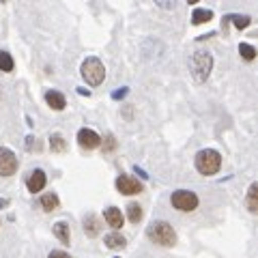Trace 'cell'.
Masks as SVG:
<instances>
[{"instance_id": "6da1fadb", "label": "cell", "mask_w": 258, "mask_h": 258, "mask_svg": "<svg viewBox=\"0 0 258 258\" xmlns=\"http://www.w3.org/2000/svg\"><path fill=\"white\" fill-rule=\"evenodd\" d=\"M189 71H191L194 82H198V84L207 82L213 71V54L205 50V47H198L189 58Z\"/></svg>"}, {"instance_id": "7a4b0ae2", "label": "cell", "mask_w": 258, "mask_h": 258, "mask_svg": "<svg viewBox=\"0 0 258 258\" xmlns=\"http://www.w3.org/2000/svg\"><path fill=\"white\" fill-rule=\"evenodd\" d=\"M147 237L153 241L155 245L161 247H174L176 245V232L168 222H153L147 228Z\"/></svg>"}, {"instance_id": "3957f363", "label": "cell", "mask_w": 258, "mask_h": 258, "mask_svg": "<svg viewBox=\"0 0 258 258\" xmlns=\"http://www.w3.org/2000/svg\"><path fill=\"white\" fill-rule=\"evenodd\" d=\"M194 166H196V170L203 176H213L222 168V155L215 149H203V151H198L196 159H194Z\"/></svg>"}, {"instance_id": "277c9868", "label": "cell", "mask_w": 258, "mask_h": 258, "mask_svg": "<svg viewBox=\"0 0 258 258\" xmlns=\"http://www.w3.org/2000/svg\"><path fill=\"white\" fill-rule=\"evenodd\" d=\"M80 74H82L84 82L91 86H99L106 78V67L103 62L97 58V56H88V58L82 60V67H80Z\"/></svg>"}, {"instance_id": "5b68a950", "label": "cell", "mask_w": 258, "mask_h": 258, "mask_svg": "<svg viewBox=\"0 0 258 258\" xmlns=\"http://www.w3.org/2000/svg\"><path fill=\"white\" fill-rule=\"evenodd\" d=\"M170 205L176 209V211L189 213V211H196L200 200H198L196 194L189 191V189H176V191H172V196H170Z\"/></svg>"}, {"instance_id": "8992f818", "label": "cell", "mask_w": 258, "mask_h": 258, "mask_svg": "<svg viewBox=\"0 0 258 258\" xmlns=\"http://www.w3.org/2000/svg\"><path fill=\"white\" fill-rule=\"evenodd\" d=\"M18 172V157L7 147H0V176H13Z\"/></svg>"}, {"instance_id": "52a82bcc", "label": "cell", "mask_w": 258, "mask_h": 258, "mask_svg": "<svg viewBox=\"0 0 258 258\" xmlns=\"http://www.w3.org/2000/svg\"><path fill=\"white\" fill-rule=\"evenodd\" d=\"M116 189L123 194V196H136L144 189V185L136 179V176H129V174H120L116 176Z\"/></svg>"}, {"instance_id": "ba28073f", "label": "cell", "mask_w": 258, "mask_h": 258, "mask_svg": "<svg viewBox=\"0 0 258 258\" xmlns=\"http://www.w3.org/2000/svg\"><path fill=\"white\" fill-rule=\"evenodd\" d=\"M78 144L82 149H86V151H93V149H97L101 144V136L97 134V132H93V129L82 127L78 132Z\"/></svg>"}, {"instance_id": "9c48e42d", "label": "cell", "mask_w": 258, "mask_h": 258, "mask_svg": "<svg viewBox=\"0 0 258 258\" xmlns=\"http://www.w3.org/2000/svg\"><path fill=\"white\" fill-rule=\"evenodd\" d=\"M47 185V176H45V172L43 170H32L30 174H28V179H26V187H28V191L30 194H39L43 187Z\"/></svg>"}, {"instance_id": "30bf717a", "label": "cell", "mask_w": 258, "mask_h": 258, "mask_svg": "<svg viewBox=\"0 0 258 258\" xmlns=\"http://www.w3.org/2000/svg\"><path fill=\"white\" fill-rule=\"evenodd\" d=\"M103 220H106V224L110 226V228L118 230V228H123V224H125V215L120 213V209L108 207L106 211H103Z\"/></svg>"}, {"instance_id": "8fae6325", "label": "cell", "mask_w": 258, "mask_h": 258, "mask_svg": "<svg viewBox=\"0 0 258 258\" xmlns=\"http://www.w3.org/2000/svg\"><path fill=\"white\" fill-rule=\"evenodd\" d=\"M45 101H47V106H50L52 110H56V112L67 108V99H64V95L58 93V91H47L45 93Z\"/></svg>"}, {"instance_id": "7c38bea8", "label": "cell", "mask_w": 258, "mask_h": 258, "mask_svg": "<svg viewBox=\"0 0 258 258\" xmlns=\"http://www.w3.org/2000/svg\"><path fill=\"white\" fill-rule=\"evenodd\" d=\"M82 228H84V232L88 237H97L101 232V220L97 215H86L84 217V222H82Z\"/></svg>"}, {"instance_id": "4fadbf2b", "label": "cell", "mask_w": 258, "mask_h": 258, "mask_svg": "<svg viewBox=\"0 0 258 258\" xmlns=\"http://www.w3.org/2000/svg\"><path fill=\"white\" fill-rule=\"evenodd\" d=\"M54 235L58 237V241L62 245H69L71 243V230H69V224L67 222H56L54 224Z\"/></svg>"}, {"instance_id": "5bb4252c", "label": "cell", "mask_w": 258, "mask_h": 258, "mask_svg": "<svg viewBox=\"0 0 258 258\" xmlns=\"http://www.w3.org/2000/svg\"><path fill=\"white\" fill-rule=\"evenodd\" d=\"M103 243H106V247H110V249H123L127 245V239L120 235V232H110V235L103 237Z\"/></svg>"}, {"instance_id": "9a60e30c", "label": "cell", "mask_w": 258, "mask_h": 258, "mask_svg": "<svg viewBox=\"0 0 258 258\" xmlns=\"http://www.w3.org/2000/svg\"><path fill=\"white\" fill-rule=\"evenodd\" d=\"M58 205H60V200H58V196H56L54 191H50V194H45V196H41V209H43L45 213L56 211V209H58Z\"/></svg>"}, {"instance_id": "2e32d148", "label": "cell", "mask_w": 258, "mask_h": 258, "mask_svg": "<svg viewBox=\"0 0 258 258\" xmlns=\"http://www.w3.org/2000/svg\"><path fill=\"white\" fill-rule=\"evenodd\" d=\"M247 211L258 213V183H252L247 189Z\"/></svg>"}, {"instance_id": "e0dca14e", "label": "cell", "mask_w": 258, "mask_h": 258, "mask_svg": "<svg viewBox=\"0 0 258 258\" xmlns=\"http://www.w3.org/2000/svg\"><path fill=\"white\" fill-rule=\"evenodd\" d=\"M142 215H144V211H142V207L138 203H129L127 205V220L132 224H140Z\"/></svg>"}, {"instance_id": "ac0fdd59", "label": "cell", "mask_w": 258, "mask_h": 258, "mask_svg": "<svg viewBox=\"0 0 258 258\" xmlns=\"http://www.w3.org/2000/svg\"><path fill=\"white\" fill-rule=\"evenodd\" d=\"M211 20H213V11H209V9H196L191 13V24L194 26H200V24H207Z\"/></svg>"}, {"instance_id": "d6986e66", "label": "cell", "mask_w": 258, "mask_h": 258, "mask_svg": "<svg viewBox=\"0 0 258 258\" xmlns=\"http://www.w3.org/2000/svg\"><path fill=\"white\" fill-rule=\"evenodd\" d=\"M224 22H232L237 30H243L252 24V18H247V15H228V18H224Z\"/></svg>"}, {"instance_id": "ffe728a7", "label": "cell", "mask_w": 258, "mask_h": 258, "mask_svg": "<svg viewBox=\"0 0 258 258\" xmlns=\"http://www.w3.org/2000/svg\"><path fill=\"white\" fill-rule=\"evenodd\" d=\"M239 56L243 58L245 62H252L256 58V47L249 45V43H239Z\"/></svg>"}, {"instance_id": "44dd1931", "label": "cell", "mask_w": 258, "mask_h": 258, "mask_svg": "<svg viewBox=\"0 0 258 258\" xmlns=\"http://www.w3.org/2000/svg\"><path fill=\"white\" fill-rule=\"evenodd\" d=\"M50 149L54 153H64L67 151V142H64V138L60 134H52V138H50Z\"/></svg>"}, {"instance_id": "7402d4cb", "label": "cell", "mask_w": 258, "mask_h": 258, "mask_svg": "<svg viewBox=\"0 0 258 258\" xmlns=\"http://www.w3.org/2000/svg\"><path fill=\"white\" fill-rule=\"evenodd\" d=\"M13 58H11V54L9 52H3L0 50V71H5V74H11L13 71Z\"/></svg>"}, {"instance_id": "603a6c76", "label": "cell", "mask_w": 258, "mask_h": 258, "mask_svg": "<svg viewBox=\"0 0 258 258\" xmlns=\"http://www.w3.org/2000/svg\"><path fill=\"white\" fill-rule=\"evenodd\" d=\"M116 151V138L112 134H106L103 138V153H114Z\"/></svg>"}, {"instance_id": "cb8c5ba5", "label": "cell", "mask_w": 258, "mask_h": 258, "mask_svg": "<svg viewBox=\"0 0 258 258\" xmlns=\"http://www.w3.org/2000/svg\"><path fill=\"white\" fill-rule=\"evenodd\" d=\"M155 3L161 7V9L172 11V9H176V5H179V0H155Z\"/></svg>"}, {"instance_id": "d4e9b609", "label": "cell", "mask_w": 258, "mask_h": 258, "mask_svg": "<svg viewBox=\"0 0 258 258\" xmlns=\"http://www.w3.org/2000/svg\"><path fill=\"white\" fill-rule=\"evenodd\" d=\"M47 258H71L67 252H62V249H52L50 254H47Z\"/></svg>"}, {"instance_id": "484cf974", "label": "cell", "mask_w": 258, "mask_h": 258, "mask_svg": "<svg viewBox=\"0 0 258 258\" xmlns=\"http://www.w3.org/2000/svg\"><path fill=\"white\" fill-rule=\"evenodd\" d=\"M129 93V88H120V91H114V93H112V99H116V101H120V99H123V97Z\"/></svg>"}, {"instance_id": "4316f807", "label": "cell", "mask_w": 258, "mask_h": 258, "mask_svg": "<svg viewBox=\"0 0 258 258\" xmlns=\"http://www.w3.org/2000/svg\"><path fill=\"white\" fill-rule=\"evenodd\" d=\"M134 172H136V174H138V176H140V179H144V181H147V179H149V174H147V172H144V170H142V168H138V166H134Z\"/></svg>"}, {"instance_id": "83f0119b", "label": "cell", "mask_w": 258, "mask_h": 258, "mask_svg": "<svg viewBox=\"0 0 258 258\" xmlns=\"http://www.w3.org/2000/svg\"><path fill=\"white\" fill-rule=\"evenodd\" d=\"M78 95L88 97V95H91V91H88V88H84V86H80V88H78Z\"/></svg>"}, {"instance_id": "f1b7e54d", "label": "cell", "mask_w": 258, "mask_h": 258, "mask_svg": "<svg viewBox=\"0 0 258 258\" xmlns=\"http://www.w3.org/2000/svg\"><path fill=\"white\" fill-rule=\"evenodd\" d=\"M7 205H9V200H5V198H0V209H5Z\"/></svg>"}, {"instance_id": "f546056e", "label": "cell", "mask_w": 258, "mask_h": 258, "mask_svg": "<svg viewBox=\"0 0 258 258\" xmlns=\"http://www.w3.org/2000/svg\"><path fill=\"white\" fill-rule=\"evenodd\" d=\"M187 3H189V5H196V3H198V0H187Z\"/></svg>"}, {"instance_id": "4dcf8cb0", "label": "cell", "mask_w": 258, "mask_h": 258, "mask_svg": "<svg viewBox=\"0 0 258 258\" xmlns=\"http://www.w3.org/2000/svg\"><path fill=\"white\" fill-rule=\"evenodd\" d=\"M0 3H5V0H0Z\"/></svg>"}]
</instances>
